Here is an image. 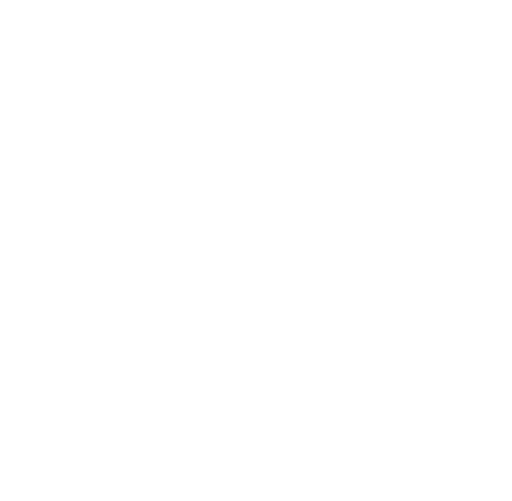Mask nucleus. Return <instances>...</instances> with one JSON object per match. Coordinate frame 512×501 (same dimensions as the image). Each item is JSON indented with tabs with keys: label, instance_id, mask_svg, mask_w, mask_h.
<instances>
[]
</instances>
